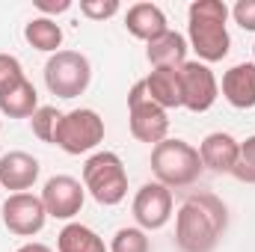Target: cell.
<instances>
[{
    "instance_id": "6da1fadb",
    "label": "cell",
    "mask_w": 255,
    "mask_h": 252,
    "mask_svg": "<svg viewBox=\"0 0 255 252\" xmlns=\"http://www.w3.org/2000/svg\"><path fill=\"white\" fill-rule=\"evenodd\" d=\"M229 229V208L214 193H193L175 214V244L181 252H214Z\"/></svg>"
},
{
    "instance_id": "7a4b0ae2",
    "label": "cell",
    "mask_w": 255,
    "mask_h": 252,
    "mask_svg": "<svg viewBox=\"0 0 255 252\" xmlns=\"http://www.w3.org/2000/svg\"><path fill=\"white\" fill-rule=\"evenodd\" d=\"M229 6L223 0H193L187 6V45L199 63H223L232 51L229 36Z\"/></svg>"
},
{
    "instance_id": "3957f363",
    "label": "cell",
    "mask_w": 255,
    "mask_h": 252,
    "mask_svg": "<svg viewBox=\"0 0 255 252\" xmlns=\"http://www.w3.org/2000/svg\"><path fill=\"white\" fill-rule=\"evenodd\" d=\"M202 157L199 148L190 145L187 139L178 136H166L163 142H157L151 148V172L154 181L163 187H190L193 181L202 175Z\"/></svg>"
},
{
    "instance_id": "277c9868",
    "label": "cell",
    "mask_w": 255,
    "mask_h": 252,
    "mask_svg": "<svg viewBox=\"0 0 255 252\" xmlns=\"http://www.w3.org/2000/svg\"><path fill=\"white\" fill-rule=\"evenodd\" d=\"M83 187L104 208H113V205L125 202L128 169L122 163V157L116 151H95V154H89L86 163H83Z\"/></svg>"
},
{
    "instance_id": "5b68a950",
    "label": "cell",
    "mask_w": 255,
    "mask_h": 252,
    "mask_svg": "<svg viewBox=\"0 0 255 252\" xmlns=\"http://www.w3.org/2000/svg\"><path fill=\"white\" fill-rule=\"evenodd\" d=\"M92 83V63L80 51H57L45 63V86L51 95L71 101L83 95Z\"/></svg>"
},
{
    "instance_id": "8992f818",
    "label": "cell",
    "mask_w": 255,
    "mask_h": 252,
    "mask_svg": "<svg viewBox=\"0 0 255 252\" xmlns=\"http://www.w3.org/2000/svg\"><path fill=\"white\" fill-rule=\"evenodd\" d=\"M104 142V119L92 107H77L60 116L54 145L65 154H89Z\"/></svg>"
},
{
    "instance_id": "52a82bcc",
    "label": "cell",
    "mask_w": 255,
    "mask_h": 252,
    "mask_svg": "<svg viewBox=\"0 0 255 252\" xmlns=\"http://www.w3.org/2000/svg\"><path fill=\"white\" fill-rule=\"evenodd\" d=\"M128 125L136 142H148L151 148L169 133V113L148 98L142 80H136L128 92Z\"/></svg>"
},
{
    "instance_id": "ba28073f",
    "label": "cell",
    "mask_w": 255,
    "mask_h": 252,
    "mask_svg": "<svg viewBox=\"0 0 255 252\" xmlns=\"http://www.w3.org/2000/svg\"><path fill=\"white\" fill-rule=\"evenodd\" d=\"M181 74V107L190 113H205L217 104L220 98V80L211 71V65L199 63V60H187L178 68Z\"/></svg>"
},
{
    "instance_id": "9c48e42d",
    "label": "cell",
    "mask_w": 255,
    "mask_h": 252,
    "mask_svg": "<svg viewBox=\"0 0 255 252\" xmlns=\"http://www.w3.org/2000/svg\"><path fill=\"white\" fill-rule=\"evenodd\" d=\"M0 220L3 226L18 235V238H36L45 223H48V211L42 205V196L33 193H9V199L0 208Z\"/></svg>"
},
{
    "instance_id": "30bf717a",
    "label": "cell",
    "mask_w": 255,
    "mask_h": 252,
    "mask_svg": "<svg viewBox=\"0 0 255 252\" xmlns=\"http://www.w3.org/2000/svg\"><path fill=\"white\" fill-rule=\"evenodd\" d=\"M130 211L142 232H157L172 220V190L157 181H145L136 190Z\"/></svg>"
},
{
    "instance_id": "8fae6325",
    "label": "cell",
    "mask_w": 255,
    "mask_h": 252,
    "mask_svg": "<svg viewBox=\"0 0 255 252\" xmlns=\"http://www.w3.org/2000/svg\"><path fill=\"white\" fill-rule=\"evenodd\" d=\"M86 202V187L83 181L71 178V175H51L42 187V205L48 211V217L71 223Z\"/></svg>"
},
{
    "instance_id": "7c38bea8",
    "label": "cell",
    "mask_w": 255,
    "mask_h": 252,
    "mask_svg": "<svg viewBox=\"0 0 255 252\" xmlns=\"http://www.w3.org/2000/svg\"><path fill=\"white\" fill-rule=\"evenodd\" d=\"M238 154H241V142L226 130H214L199 142L202 166L217 172V175H232V169L238 163Z\"/></svg>"
},
{
    "instance_id": "4fadbf2b",
    "label": "cell",
    "mask_w": 255,
    "mask_h": 252,
    "mask_svg": "<svg viewBox=\"0 0 255 252\" xmlns=\"http://www.w3.org/2000/svg\"><path fill=\"white\" fill-rule=\"evenodd\" d=\"M39 160L27 151H6L0 154V187L12 193H27L39 181Z\"/></svg>"
},
{
    "instance_id": "5bb4252c",
    "label": "cell",
    "mask_w": 255,
    "mask_h": 252,
    "mask_svg": "<svg viewBox=\"0 0 255 252\" xmlns=\"http://www.w3.org/2000/svg\"><path fill=\"white\" fill-rule=\"evenodd\" d=\"M223 98L235 110H253L255 107V63H238L223 74L220 83Z\"/></svg>"
},
{
    "instance_id": "9a60e30c",
    "label": "cell",
    "mask_w": 255,
    "mask_h": 252,
    "mask_svg": "<svg viewBox=\"0 0 255 252\" xmlns=\"http://www.w3.org/2000/svg\"><path fill=\"white\" fill-rule=\"evenodd\" d=\"M125 30L139 39V42H154L157 36H163L169 30V21L163 15V9L157 3H133L125 12Z\"/></svg>"
},
{
    "instance_id": "2e32d148",
    "label": "cell",
    "mask_w": 255,
    "mask_h": 252,
    "mask_svg": "<svg viewBox=\"0 0 255 252\" xmlns=\"http://www.w3.org/2000/svg\"><path fill=\"white\" fill-rule=\"evenodd\" d=\"M187 36H181L178 30H166L163 36L145 45V60L151 63V68H181L187 63Z\"/></svg>"
},
{
    "instance_id": "e0dca14e",
    "label": "cell",
    "mask_w": 255,
    "mask_h": 252,
    "mask_svg": "<svg viewBox=\"0 0 255 252\" xmlns=\"http://www.w3.org/2000/svg\"><path fill=\"white\" fill-rule=\"evenodd\" d=\"M142 83H145L148 98L157 107H163L166 113L181 107V74H178V68H151Z\"/></svg>"
},
{
    "instance_id": "ac0fdd59",
    "label": "cell",
    "mask_w": 255,
    "mask_h": 252,
    "mask_svg": "<svg viewBox=\"0 0 255 252\" xmlns=\"http://www.w3.org/2000/svg\"><path fill=\"white\" fill-rule=\"evenodd\" d=\"M57 252H110L104 238L83 226V223H65L57 235Z\"/></svg>"
},
{
    "instance_id": "d6986e66",
    "label": "cell",
    "mask_w": 255,
    "mask_h": 252,
    "mask_svg": "<svg viewBox=\"0 0 255 252\" xmlns=\"http://www.w3.org/2000/svg\"><path fill=\"white\" fill-rule=\"evenodd\" d=\"M24 39H27L30 48H36L42 54L63 51V27L54 18H45V15H36L24 24Z\"/></svg>"
},
{
    "instance_id": "ffe728a7",
    "label": "cell",
    "mask_w": 255,
    "mask_h": 252,
    "mask_svg": "<svg viewBox=\"0 0 255 252\" xmlns=\"http://www.w3.org/2000/svg\"><path fill=\"white\" fill-rule=\"evenodd\" d=\"M39 107H42L39 92H36V86L30 80H21L15 89L0 95V113L9 116V119H30Z\"/></svg>"
},
{
    "instance_id": "44dd1931",
    "label": "cell",
    "mask_w": 255,
    "mask_h": 252,
    "mask_svg": "<svg viewBox=\"0 0 255 252\" xmlns=\"http://www.w3.org/2000/svg\"><path fill=\"white\" fill-rule=\"evenodd\" d=\"M110 252H151L148 244V232H142L139 226H122L113 241H110Z\"/></svg>"
},
{
    "instance_id": "7402d4cb",
    "label": "cell",
    "mask_w": 255,
    "mask_h": 252,
    "mask_svg": "<svg viewBox=\"0 0 255 252\" xmlns=\"http://www.w3.org/2000/svg\"><path fill=\"white\" fill-rule=\"evenodd\" d=\"M60 116H63V113H60L57 107L42 104V107L30 116V130H33V136L54 145V133H57V125H60Z\"/></svg>"
},
{
    "instance_id": "603a6c76",
    "label": "cell",
    "mask_w": 255,
    "mask_h": 252,
    "mask_svg": "<svg viewBox=\"0 0 255 252\" xmlns=\"http://www.w3.org/2000/svg\"><path fill=\"white\" fill-rule=\"evenodd\" d=\"M232 175L244 184H255V133L241 142V154H238V163H235Z\"/></svg>"
},
{
    "instance_id": "cb8c5ba5",
    "label": "cell",
    "mask_w": 255,
    "mask_h": 252,
    "mask_svg": "<svg viewBox=\"0 0 255 252\" xmlns=\"http://www.w3.org/2000/svg\"><path fill=\"white\" fill-rule=\"evenodd\" d=\"M21 80H27L21 60L12 57V54H0V95L9 92V89H15Z\"/></svg>"
},
{
    "instance_id": "d4e9b609",
    "label": "cell",
    "mask_w": 255,
    "mask_h": 252,
    "mask_svg": "<svg viewBox=\"0 0 255 252\" xmlns=\"http://www.w3.org/2000/svg\"><path fill=\"white\" fill-rule=\"evenodd\" d=\"M119 0H80V12L89 21H107L113 15H119Z\"/></svg>"
},
{
    "instance_id": "484cf974",
    "label": "cell",
    "mask_w": 255,
    "mask_h": 252,
    "mask_svg": "<svg viewBox=\"0 0 255 252\" xmlns=\"http://www.w3.org/2000/svg\"><path fill=\"white\" fill-rule=\"evenodd\" d=\"M229 12H232L235 24H238L241 30L255 33V0H238V3H235Z\"/></svg>"
},
{
    "instance_id": "4316f807",
    "label": "cell",
    "mask_w": 255,
    "mask_h": 252,
    "mask_svg": "<svg viewBox=\"0 0 255 252\" xmlns=\"http://www.w3.org/2000/svg\"><path fill=\"white\" fill-rule=\"evenodd\" d=\"M33 6L39 9V15L54 18V15H63L71 9V0H33Z\"/></svg>"
},
{
    "instance_id": "83f0119b",
    "label": "cell",
    "mask_w": 255,
    "mask_h": 252,
    "mask_svg": "<svg viewBox=\"0 0 255 252\" xmlns=\"http://www.w3.org/2000/svg\"><path fill=\"white\" fill-rule=\"evenodd\" d=\"M15 252H54L48 244H39V241H27V244H21Z\"/></svg>"
},
{
    "instance_id": "f1b7e54d",
    "label": "cell",
    "mask_w": 255,
    "mask_h": 252,
    "mask_svg": "<svg viewBox=\"0 0 255 252\" xmlns=\"http://www.w3.org/2000/svg\"><path fill=\"white\" fill-rule=\"evenodd\" d=\"M253 57H255V45H253ZM253 63H255V60H253Z\"/></svg>"
}]
</instances>
